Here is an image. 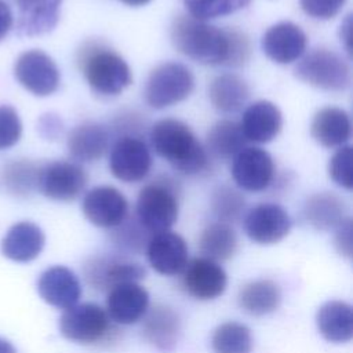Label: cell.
<instances>
[{"instance_id":"18","label":"cell","mask_w":353,"mask_h":353,"mask_svg":"<svg viewBox=\"0 0 353 353\" xmlns=\"http://www.w3.org/2000/svg\"><path fill=\"white\" fill-rule=\"evenodd\" d=\"M149 309V292L137 281L123 283L108 291L106 313L116 324L139 321Z\"/></svg>"},{"instance_id":"26","label":"cell","mask_w":353,"mask_h":353,"mask_svg":"<svg viewBox=\"0 0 353 353\" xmlns=\"http://www.w3.org/2000/svg\"><path fill=\"white\" fill-rule=\"evenodd\" d=\"M319 332L328 342L345 343L353 336V310L347 302L328 301L316 314Z\"/></svg>"},{"instance_id":"33","label":"cell","mask_w":353,"mask_h":353,"mask_svg":"<svg viewBox=\"0 0 353 353\" xmlns=\"http://www.w3.org/2000/svg\"><path fill=\"white\" fill-rule=\"evenodd\" d=\"M41 165L29 160H15L4 165L1 181L8 192L15 196H29L39 185Z\"/></svg>"},{"instance_id":"31","label":"cell","mask_w":353,"mask_h":353,"mask_svg":"<svg viewBox=\"0 0 353 353\" xmlns=\"http://www.w3.org/2000/svg\"><path fill=\"white\" fill-rule=\"evenodd\" d=\"M237 243V234L230 225L215 222L201 232L199 248L204 258L219 262L228 261L236 254Z\"/></svg>"},{"instance_id":"43","label":"cell","mask_w":353,"mask_h":353,"mask_svg":"<svg viewBox=\"0 0 353 353\" xmlns=\"http://www.w3.org/2000/svg\"><path fill=\"white\" fill-rule=\"evenodd\" d=\"M341 28L346 32V33H342V32H341V40H345V41H346L345 46H346L347 52L350 54V15H347L345 23H342Z\"/></svg>"},{"instance_id":"4","label":"cell","mask_w":353,"mask_h":353,"mask_svg":"<svg viewBox=\"0 0 353 353\" xmlns=\"http://www.w3.org/2000/svg\"><path fill=\"white\" fill-rule=\"evenodd\" d=\"M179 189L168 176L145 185L137 199V219L152 234L170 230L179 214Z\"/></svg>"},{"instance_id":"44","label":"cell","mask_w":353,"mask_h":353,"mask_svg":"<svg viewBox=\"0 0 353 353\" xmlns=\"http://www.w3.org/2000/svg\"><path fill=\"white\" fill-rule=\"evenodd\" d=\"M0 353H17L14 345L0 336Z\"/></svg>"},{"instance_id":"27","label":"cell","mask_w":353,"mask_h":353,"mask_svg":"<svg viewBox=\"0 0 353 353\" xmlns=\"http://www.w3.org/2000/svg\"><path fill=\"white\" fill-rule=\"evenodd\" d=\"M212 106L222 113H236L247 103L250 87L234 73H222L212 79L208 87Z\"/></svg>"},{"instance_id":"36","label":"cell","mask_w":353,"mask_h":353,"mask_svg":"<svg viewBox=\"0 0 353 353\" xmlns=\"http://www.w3.org/2000/svg\"><path fill=\"white\" fill-rule=\"evenodd\" d=\"M250 1L251 0H183V4L190 17L200 21H208L233 14L247 7Z\"/></svg>"},{"instance_id":"29","label":"cell","mask_w":353,"mask_h":353,"mask_svg":"<svg viewBox=\"0 0 353 353\" xmlns=\"http://www.w3.org/2000/svg\"><path fill=\"white\" fill-rule=\"evenodd\" d=\"M306 221L319 230L335 229L346 215V205L343 200L330 192L316 193L310 196L305 204Z\"/></svg>"},{"instance_id":"15","label":"cell","mask_w":353,"mask_h":353,"mask_svg":"<svg viewBox=\"0 0 353 353\" xmlns=\"http://www.w3.org/2000/svg\"><path fill=\"white\" fill-rule=\"evenodd\" d=\"M232 176L236 185L247 192H262L273 181L274 163L261 148H244L233 157Z\"/></svg>"},{"instance_id":"6","label":"cell","mask_w":353,"mask_h":353,"mask_svg":"<svg viewBox=\"0 0 353 353\" xmlns=\"http://www.w3.org/2000/svg\"><path fill=\"white\" fill-rule=\"evenodd\" d=\"M294 73L301 81L325 91H345L352 83L349 63L327 48L310 51L298 62Z\"/></svg>"},{"instance_id":"17","label":"cell","mask_w":353,"mask_h":353,"mask_svg":"<svg viewBox=\"0 0 353 353\" xmlns=\"http://www.w3.org/2000/svg\"><path fill=\"white\" fill-rule=\"evenodd\" d=\"M37 291L41 299L58 309H69L79 303L81 285L79 277L66 266H51L37 280Z\"/></svg>"},{"instance_id":"3","label":"cell","mask_w":353,"mask_h":353,"mask_svg":"<svg viewBox=\"0 0 353 353\" xmlns=\"http://www.w3.org/2000/svg\"><path fill=\"white\" fill-rule=\"evenodd\" d=\"M80 68L88 85L101 95H117L132 81L127 62L113 50L95 43L81 51Z\"/></svg>"},{"instance_id":"22","label":"cell","mask_w":353,"mask_h":353,"mask_svg":"<svg viewBox=\"0 0 353 353\" xmlns=\"http://www.w3.org/2000/svg\"><path fill=\"white\" fill-rule=\"evenodd\" d=\"M46 236L40 226L22 221L12 225L1 240V252L15 262H30L43 251Z\"/></svg>"},{"instance_id":"38","label":"cell","mask_w":353,"mask_h":353,"mask_svg":"<svg viewBox=\"0 0 353 353\" xmlns=\"http://www.w3.org/2000/svg\"><path fill=\"white\" fill-rule=\"evenodd\" d=\"M22 135L18 112L10 105H0V150L14 146Z\"/></svg>"},{"instance_id":"12","label":"cell","mask_w":353,"mask_h":353,"mask_svg":"<svg viewBox=\"0 0 353 353\" xmlns=\"http://www.w3.org/2000/svg\"><path fill=\"white\" fill-rule=\"evenodd\" d=\"M181 274V284L185 292L199 301L219 298L228 285V276L223 268L204 256L188 261Z\"/></svg>"},{"instance_id":"30","label":"cell","mask_w":353,"mask_h":353,"mask_svg":"<svg viewBox=\"0 0 353 353\" xmlns=\"http://www.w3.org/2000/svg\"><path fill=\"white\" fill-rule=\"evenodd\" d=\"M247 139L243 135L240 124L232 120H219L207 132L205 150L216 160H232L245 148Z\"/></svg>"},{"instance_id":"16","label":"cell","mask_w":353,"mask_h":353,"mask_svg":"<svg viewBox=\"0 0 353 353\" xmlns=\"http://www.w3.org/2000/svg\"><path fill=\"white\" fill-rule=\"evenodd\" d=\"M145 250L150 266L164 276L181 274L188 263V244L171 230L152 234Z\"/></svg>"},{"instance_id":"40","label":"cell","mask_w":353,"mask_h":353,"mask_svg":"<svg viewBox=\"0 0 353 353\" xmlns=\"http://www.w3.org/2000/svg\"><path fill=\"white\" fill-rule=\"evenodd\" d=\"M352 218L346 216L343 221H341L335 228V236H334V244L338 252L350 259L353 244H352Z\"/></svg>"},{"instance_id":"11","label":"cell","mask_w":353,"mask_h":353,"mask_svg":"<svg viewBox=\"0 0 353 353\" xmlns=\"http://www.w3.org/2000/svg\"><path fill=\"white\" fill-rule=\"evenodd\" d=\"M84 274L87 283L98 291H109L113 287L139 281L145 277V268L125 256H92L84 265Z\"/></svg>"},{"instance_id":"23","label":"cell","mask_w":353,"mask_h":353,"mask_svg":"<svg viewBox=\"0 0 353 353\" xmlns=\"http://www.w3.org/2000/svg\"><path fill=\"white\" fill-rule=\"evenodd\" d=\"M62 0H17L21 36H39L51 32L59 19Z\"/></svg>"},{"instance_id":"8","label":"cell","mask_w":353,"mask_h":353,"mask_svg":"<svg viewBox=\"0 0 353 353\" xmlns=\"http://www.w3.org/2000/svg\"><path fill=\"white\" fill-rule=\"evenodd\" d=\"M18 83L37 97L54 94L59 87V69L54 59L40 50L22 52L14 65Z\"/></svg>"},{"instance_id":"10","label":"cell","mask_w":353,"mask_h":353,"mask_svg":"<svg viewBox=\"0 0 353 353\" xmlns=\"http://www.w3.org/2000/svg\"><path fill=\"white\" fill-rule=\"evenodd\" d=\"M152 168V156L146 143L134 137H120L109 156V170L121 182L135 183L148 176Z\"/></svg>"},{"instance_id":"7","label":"cell","mask_w":353,"mask_h":353,"mask_svg":"<svg viewBox=\"0 0 353 353\" xmlns=\"http://www.w3.org/2000/svg\"><path fill=\"white\" fill-rule=\"evenodd\" d=\"M194 88L192 70L179 62L154 68L145 85V101L153 109H164L185 101Z\"/></svg>"},{"instance_id":"9","label":"cell","mask_w":353,"mask_h":353,"mask_svg":"<svg viewBox=\"0 0 353 353\" xmlns=\"http://www.w3.org/2000/svg\"><path fill=\"white\" fill-rule=\"evenodd\" d=\"M87 181L88 176L81 165L59 160L41 165L37 189L51 200L72 201L83 193Z\"/></svg>"},{"instance_id":"41","label":"cell","mask_w":353,"mask_h":353,"mask_svg":"<svg viewBox=\"0 0 353 353\" xmlns=\"http://www.w3.org/2000/svg\"><path fill=\"white\" fill-rule=\"evenodd\" d=\"M39 132L46 139H57L62 134V121L54 113H46L39 119Z\"/></svg>"},{"instance_id":"45","label":"cell","mask_w":353,"mask_h":353,"mask_svg":"<svg viewBox=\"0 0 353 353\" xmlns=\"http://www.w3.org/2000/svg\"><path fill=\"white\" fill-rule=\"evenodd\" d=\"M120 1L127 4V6H130V7H141V6L148 4L152 0H120Z\"/></svg>"},{"instance_id":"14","label":"cell","mask_w":353,"mask_h":353,"mask_svg":"<svg viewBox=\"0 0 353 353\" xmlns=\"http://www.w3.org/2000/svg\"><path fill=\"white\" fill-rule=\"evenodd\" d=\"M84 216L95 226L113 229L128 216V201L114 186L90 189L81 204Z\"/></svg>"},{"instance_id":"32","label":"cell","mask_w":353,"mask_h":353,"mask_svg":"<svg viewBox=\"0 0 353 353\" xmlns=\"http://www.w3.org/2000/svg\"><path fill=\"white\" fill-rule=\"evenodd\" d=\"M211 349L214 353H251V331L237 321L222 323L212 332Z\"/></svg>"},{"instance_id":"2","label":"cell","mask_w":353,"mask_h":353,"mask_svg":"<svg viewBox=\"0 0 353 353\" xmlns=\"http://www.w3.org/2000/svg\"><path fill=\"white\" fill-rule=\"evenodd\" d=\"M153 150L183 175H197L208 168L210 156L193 131L181 120L163 119L150 128Z\"/></svg>"},{"instance_id":"42","label":"cell","mask_w":353,"mask_h":353,"mask_svg":"<svg viewBox=\"0 0 353 353\" xmlns=\"http://www.w3.org/2000/svg\"><path fill=\"white\" fill-rule=\"evenodd\" d=\"M12 12L6 1L0 0V40L6 37L12 26Z\"/></svg>"},{"instance_id":"25","label":"cell","mask_w":353,"mask_h":353,"mask_svg":"<svg viewBox=\"0 0 353 353\" xmlns=\"http://www.w3.org/2000/svg\"><path fill=\"white\" fill-rule=\"evenodd\" d=\"M109 146V131L99 123L85 121L72 130L68 137L70 156L83 163H92L103 156Z\"/></svg>"},{"instance_id":"35","label":"cell","mask_w":353,"mask_h":353,"mask_svg":"<svg viewBox=\"0 0 353 353\" xmlns=\"http://www.w3.org/2000/svg\"><path fill=\"white\" fill-rule=\"evenodd\" d=\"M152 233H149L135 218H125L120 225L113 228L112 240L123 251L141 254L146 245Z\"/></svg>"},{"instance_id":"34","label":"cell","mask_w":353,"mask_h":353,"mask_svg":"<svg viewBox=\"0 0 353 353\" xmlns=\"http://www.w3.org/2000/svg\"><path fill=\"white\" fill-rule=\"evenodd\" d=\"M211 208L219 222L230 225L241 218L245 210V200L243 194L233 188L222 185L212 192Z\"/></svg>"},{"instance_id":"5","label":"cell","mask_w":353,"mask_h":353,"mask_svg":"<svg viewBox=\"0 0 353 353\" xmlns=\"http://www.w3.org/2000/svg\"><path fill=\"white\" fill-rule=\"evenodd\" d=\"M61 335L79 345H99L113 339L117 330L106 310L97 303H76L59 319Z\"/></svg>"},{"instance_id":"20","label":"cell","mask_w":353,"mask_h":353,"mask_svg":"<svg viewBox=\"0 0 353 353\" xmlns=\"http://www.w3.org/2000/svg\"><path fill=\"white\" fill-rule=\"evenodd\" d=\"M143 339L160 353L174 350L181 335V319L178 313L167 305H154L142 317Z\"/></svg>"},{"instance_id":"21","label":"cell","mask_w":353,"mask_h":353,"mask_svg":"<svg viewBox=\"0 0 353 353\" xmlns=\"http://www.w3.org/2000/svg\"><path fill=\"white\" fill-rule=\"evenodd\" d=\"M283 125L280 109L270 101H256L243 113L240 128L247 142L268 143L273 141Z\"/></svg>"},{"instance_id":"19","label":"cell","mask_w":353,"mask_h":353,"mask_svg":"<svg viewBox=\"0 0 353 353\" xmlns=\"http://www.w3.org/2000/svg\"><path fill=\"white\" fill-rule=\"evenodd\" d=\"M261 44L268 58L285 65L298 61L303 55L307 37L298 25L284 21L270 26L265 32Z\"/></svg>"},{"instance_id":"1","label":"cell","mask_w":353,"mask_h":353,"mask_svg":"<svg viewBox=\"0 0 353 353\" xmlns=\"http://www.w3.org/2000/svg\"><path fill=\"white\" fill-rule=\"evenodd\" d=\"M171 41L181 54L203 65L237 68L251 55L250 40L240 30L221 29L190 15L172 21Z\"/></svg>"},{"instance_id":"37","label":"cell","mask_w":353,"mask_h":353,"mask_svg":"<svg viewBox=\"0 0 353 353\" xmlns=\"http://www.w3.org/2000/svg\"><path fill=\"white\" fill-rule=\"evenodd\" d=\"M330 178L341 188L350 190L353 186L352 176V148L349 145L339 146L332 154L328 164Z\"/></svg>"},{"instance_id":"13","label":"cell","mask_w":353,"mask_h":353,"mask_svg":"<svg viewBox=\"0 0 353 353\" xmlns=\"http://www.w3.org/2000/svg\"><path fill=\"white\" fill-rule=\"evenodd\" d=\"M291 218L279 204L262 203L244 216L245 234L256 244L269 245L283 240L291 230Z\"/></svg>"},{"instance_id":"39","label":"cell","mask_w":353,"mask_h":353,"mask_svg":"<svg viewBox=\"0 0 353 353\" xmlns=\"http://www.w3.org/2000/svg\"><path fill=\"white\" fill-rule=\"evenodd\" d=\"M305 14L314 19H331L339 14L346 0H299Z\"/></svg>"},{"instance_id":"24","label":"cell","mask_w":353,"mask_h":353,"mask_svg":"<svg viewBox=\"0 0 353 353\" xmlns=\"http://www.w3.org/2000/svg\"><path fill=\"white\" fill-rule=\"evenodd\" d=\"M313 139L324 148L343 146L352 135V123L349 114L336 106L320 109L310 124Z\"/></svg>"},{"instance_id":"28","label":"cell","mask_w":353,"mask_h":353,"mask_svg":"<svg viewBox=\"0 0 353 353\" xmlns=\"http://www.w3.org/2000/svg\"><path fill=\"white\" fill-rule=\"evenodd\" d=\"M281 303V290L277 283L261 279L247 283L239 292L240 307L252 316H265L274 312Z\"/></svg>"}]
</instances>
